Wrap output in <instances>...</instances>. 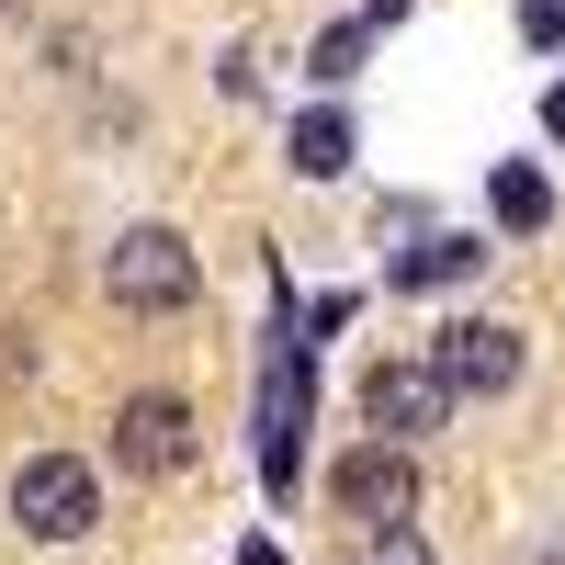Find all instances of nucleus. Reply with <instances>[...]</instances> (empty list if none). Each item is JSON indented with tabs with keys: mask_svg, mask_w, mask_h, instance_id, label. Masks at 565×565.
I'll return each instance as SVG.
<instances>
[{
	"mask_svg": "<svg viewBox=\"0 0 565 565\" xmlns=\"http://www.w3.org/2000/svg\"><path fill=\"white\" fill-rule=\"evenodd\" d=\"M476 271H487V238H430V249H396V295H441Z\"/></svg>",
	"mask_w": 565,
	"mask_h": 565,
	"instance_id": "1a4fd4ad",
	"label": "nucleus"
},
{
	"mask_svg": "<svg viewBox=\"0 0 565 565\" xmlns=\"http://www.w3.org/2000/svg\"><path fill=\"white\" fill-rule=\"evenodd\" d=\"M90 521H103V487H90L79 452H23L12 463V532L23 543H79Z\"/></svg>",
	"mask_w": 565,
	"mask_h": 565,
	"instance_id": "7ed1b4c3",
	"label": "nucleus"
},
{
	"mask_svg": "<svg viewBox=\"0 0 565 565\" xmlns=\"http://www.w3.org/2000/svg\"><path fill=\"white\" fill-rule=\"evenodd\" d=\"M452 407H463V396L441 385V362H373V373H362V418H373L385 441H430Z\"/></svg>",
	"mask_w": 565,
	"mask_h": 565,
	"instance_id": "39448f33",
	"label": "nucleus"
},
{
	"mask_svg": "<svg viewBox=\"0 0 565 565\" xmlns=\"http://www.w3.org/2000/svg\"><path fill=\"white\" fill-rule=\"evenodd\" d=\"M543 136H554V148H565V79L543 90Z\"/></svg>",
	"mask_w": 565,
	"mask_h": 565,
	"instance_id": "4468645a",
	"label": "nucleus"
},
{
	"mask_svg": "<svg viewBox=\"0 0 565 565\" xmlns=\"http://www.w3.org/2000/svg\"><path fill=\"white\" fill-rule=\"evenodd\" d=\"M362 57H373V23H328V34H317V57H306V68H317L328 90H340V79H351Z\"/></svg>",
	"mask_w": 565,
	"mask_h": 565,
	"instance_id": "9d476101",
	"label": "nucleus"
},
{
	"mask_svg": "<svg viewBox=\"0 0 565 565\" xmlns=\"http://www.w3.org/2000/svg\"><path fill=\"white\" fill-rule=\"evenodd\" d=\"M521 34L543 45V57H565V0H521Z\"/></svg>",
	"mask_w": 565,
	"mask_h": 565,
	"instance_id": "f8f14e48",
	"label": "nucleus"
},
{
	"mask_svg": "<svg viewBox=\"0 0 565 565\" xmlns=\"http://www.w3.org/2000/svg\"><path fill=\"white\" fill-rule=\"evenodd\" d=\"M34 373V351H23V328H0V385H23Z\"/></svg>",
	"mask_w": 565,
	"mask_h": 565,
	"instance_id": "ddd939ff",
	"label": "nucleus"
},
{
	"mask_svg": "<svg viewBox=\"0 0 565 565\" xmlns=\"http://www.w3.org/2000/svg\"><path fill=\"white\" fill-rule=\"evenodd\" d=\"M487 215L509 226V238H543V226H554V181H543L532 159H498V181H487Z\"/></svg>",
	"mask_w": 565,
	"mask_h": 565,
	"instance_id": "6e6552de",
	"label": "nucleus"
},
{
	"mask_svg": "<svg viewBox=\"0 0 565 565\" xmlns=\"http://www.w3.org/2000/svg\"><path fill=\"white\" fill-rule=\"evenodd\" d=\"M430 362H441L452 396H509V385L532 373V351H521V328H509V317H452L441 340H430Z\"/></svg>",
	"mask_w": 565,
	"mask_h": 565,
	"instance_id": "20e7f679",
	"label": "nucleus"
},
{
	"mask_svg": "<svg viewBox=\"0 0 565 565\" xmlns=\"http://www.w3.org/2000/svg\"><path fill=\"white\" fill-rule=\"evenodd\" d=\"M114 463H125V476H181V463H193V407H181L170 385L125 396L114 407Z\"/></svg>",
	"mask_w": 565,
	"mask_h": 565,
	"instance_id": "423d86ee",
	"label": "nucleus"
},
{
	"mask_svg": "<svg viewBox=\"0 0 565 565\" xmlns=\"http://www.w3.org/2000/svg\"><path fill=\"white\" fill-rule=\"evenodd\" d=\"M328 509H340L351 532H396V521H418V441H351L340 463H328Z\"/></svg>",
	"mask_w": 565,
	"mask_h": 565,
	"instance_id": "f257e3e1",
	"label": "nucleus"
},
{
	"mask_svg": "<svg viewBox=\"0 0 565 565\" xmlns=\"http://www.w3.org/2000/svg\"><path fill=\"white\" fill-rule=\"evenodd\" d=\"M340 565H430V543H418V521H396V532H351Z\"/></svg>",
	"mask_w": 565,
	"mask_h": 565,
	"instance_id": "9b49d317",
	"label": "nucleus"
},
{
	"mask_svg": "<svg viewBox=\"0 0 565 565\" xmlns=\"http://www.w3.org/2000/svg\"><path fill=\"white\" fill-rule=\"evenodd\" d=\"M103 295L125 317H181L204 295V271H193V249H181V226H125L114 260H103Z\"/></svg>",
	"mask_w": 565,
	"mask_h": 565,
	"instance_id": "f03ea898",
	"label": "nucleus"
},
{
	"mask_svg": "<svg viewBox=\"0 0 565 565\" xmlns=\"http://www.w3.org/2000/svg\"><path fill=\"white\" fill-rule=\"evenodd\" d=\"M238 565H282V554H271V543H249V554H238Z\"/></svg>",
	"mask_w": 565,
	"mask_h": 565,
	"instance_id": "2eb2a0df",
	"label": "nucleus"
},
{
	"mask_svg": "<svg viewBox=\"0 0 565 565\" xmlns=\"http://www.w3.org/2000/svg\"><path fill=\"white\" fill-rule=\"evenodd\" d=\"M282 170H295V181H340L351 170V114L340 103H306L295 136H282Z\"/></svg>",
	"mask_w": 565,
	"mask_h": 565,
	"instance_id": "0eeeda50",
	"label": "nucleus"
}]
</instances>
